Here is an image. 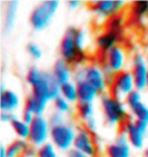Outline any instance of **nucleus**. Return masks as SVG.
Returning <instances> with one entry per match:
<instances>
[{"instance_id":"obj_1","label":"nucleus","mask_w":148,"mask_h":157,"mask_svg":"<svg viewBox=\"0 0 148 157\" xmlns=\"http://www.w3.org/2000/svg\"><path fill=\"white\" fill-rule=\"evenodd\" d=\"M26 81L31 87V94L44 105L60 95V84L51 71L33 65L27 71Z\"/></svg>"},{"instance_id":"obj_2","label":"nucleus","mask_w":148,"mask_h":157,"mask_svg":"<svg viewBox=\"0 0 148 157\" xmlns=\"http://www.w3.org/2000/svg\"><path fill=\"white\" fill-rule=\"evenodd\" d=\"M99 103L105 121L110 127L123 124L128 119L126 104L125 102H122L121 99L110 93H105L100 96Z\"/></svg>"},{"instance_id":"obj_3","label":"nucleus","mask_w":148,"mask_h":157,"mask_svg":"<svg viewBox=\"0 0 148 157\" xmlns=\"http://www.w3.org/2000/svg\"><path fill=\"white\" fill-rule=\"evenodd\" d=\"M75 29L76 27L70 26L65 30L64 35L59 44V54L60 58L77 67L83 65L87 56L85 51H81L76 45L74 40Z\"/></svg>"},{"instance_id":"obj_4","label":"nucleus","mask_w":148,"mask_h":157,"mask_svg":"<svg viewBox=\"0 0 148 157\" xmlns=\"http://www.w3.org/2000/svg\"><path fill=\"white\" fill-rule=\"evenodd\" d=\"M60 6L57 0H44L34 6L29 15V23L34 31H43L48 28Z\"/></svg>"},{"instance_id":"obj_5","label":"nucleus","mask_w":148,"mask_h":157,"mask_svg":"<svg viewBox=\"0 0 148 157\" xmlns=\"http://www.w3.org/2000/svg\"><path fill=\"white\" fill-rule=\"evenodd\" d=\"M72 80L74 82H78L81 80L86 81L87 83L96 88L99 91V94L106 93V90L109 88L106 77L102 65L96 63H88L83 64L81 67H75L73 71V78Z\"/></svg>"},{"instance_id":"obj_6","label":"nucleus","mask_w":148,"mask_h":157,"mask_svg":"<svg viewBox=\"0 0 148 157\" xmlns=\"http://www.w3.org/2000/svg\"><path fill=\"white\" fill-rule=\"evenodd\" d=\"M77 133V128L70 121H64L56 125H52L50 131V142L60 151H69L73 148V143Z\"/></svg>"},{"instance_id":"obj_7","label":"nucleus","mask_w":148,"mask_h":157,"mask_svg":"<svg viewBox=\"0 0 148 157\" xmlns=\"http://www.w3.org/2000/svg\"><path fill=\"white\" fill-rule=\"evenodd\" d=\"M126 62H127V53H126L124 47L120 44L109 50L105 54L102 67L106 77L109 87L112 83L115 74L125 70Z\"/></svg>"},{"instance_id":"obj_8","label":"nucleus","mask_w":148,"mask_h":157,"mask_svg":"<svg viewBox=\"0 0 148 157\" xmlns=\"http://www.w3.org/2000/svg\"><path fill=\"white\" fill-rule=\"evenodd\" d=\"M50 131L51 124L48 117L44 114L34 115L33 121L30 124V137L27 140L30 145L38 148L47 143L50 139Z\"/></svg>"},{"instance_id":"obj_9","label":"nucleus","mask_w":148,"mask_h":157,"mask_svg":"<svg viewBox=\"0 0 148 157\" xmlns=\"http://www.w3.org/2000/svg\"><path fill=\"white\" fill-rule=\"evenodd\" d=\"M110 94L119 99L125 98L131 91L135 89L134 78L130 70H123L115 74L111 85H110Z\"/></svg>"},{"instance_id":"obj_10","label":"nucleus","mask_w":148,"mask_h":157,"mask_svg":"<svg viewBox=\"0 0 148 157\" xmlns=\"http://www.w3.org/2000/svg\"><path fill=\"white\" fill-rule=\"evenodd\" d=\"M126 6L124 0H99L90 4V10L97 20H106L121 13Z\"/></svg>"},{"instance_id":"obj_11","label":"nucleus","mask_w":148,"mask_h":157,"mask_svg":"<svg viewBox=\"0 0 148 157\" xmlns=\"http://www.w3.org/2000/svg\"><path fill=\"white\" fill-rule=\"evenodd\" d=\"M130 71L134 78L135 89L139 91L145 89L148 76V63L146 57L141 52H135L132 55Z\"/></svg>"},{"instance_id":"obj_12","label":"nucleus","mask_w":148,"mask_h":157,"mask_svg":"<svg viewBox=\"0 0 148 157\" xmlns=\"http://www.w3.org/2000/svg\"><path fill=\"white\" fill-rule=\"evenodd\" d=\"M73 148L85 153L89 157H96L97 154L96 144L94 142L92 133L84 127H78L77 133L73 143Z\"/></svg>"},{"instance_id":"obj_13","label":"nucleus","mask_w":148,"mask_h":157,"mask_svg":"<svg viewBox=\"0 0 148 157\" xmlns=\"http://www.w3.org/2000/svg\"><path fill=\"white\" fill-rule=\"evenodd\" d=\"M105 151L106 157H131V145L124 132H119L115 140L106 146Z\"/></svg>"},{"instance_id":"obj_14","label":"nucleus","mask_w":148,"mask_h":157,"mask_svg":"<svg viewBox=\"0 0 148 157\" xmlns=\"http://www.w3.org/2000/svg\"><path fill=\"white\" fill-rule=\"evenodd\" d=\"M121 131L126 134L129 144L134 149H141L144 145V136L145 134L138 128L136 121L132 118H128L122 124Z\"/></svg>"},{"instance_id":"obj_15","label":"nucleus","mask_w":148,"mask_h":157,"mask_svg":"<svg viewBox=\"0 0 148 157\" xmlns=\"http://www.w3.org/2000/svg\"><path fill=\"white\" fill-rule=\"evenodd\" d=\"M20 95L12 89H5L4 86L1 85L0 91V106L1 111L13 112L20 107Z\"/></svg>"},{"instance_id":"obj_16","label":"nucleus","mask_w":148,"mask_h":157,"mask_svg":"<svg viewBox=\"0 0 148 157\" xmlns=\"http://www.w3.org/2000/svg\"><path fill=\"white\" fill-rule=\"evenodd\" d=\"M119 40L120 33L111 30H106L96 37V45L100 52H103L106 54L109 50L119 45Z\"/></svg>"},{"instance_id":"obj_17","label":"nucleus","mask_w":148,"mask_h":157,"mask_svg":"<svg viewBox=\"0 0 148 157\" xmlns=\"http://www.w3.org/2000/svg\"><path fill=\"white\" fill-rule=\"evenodd\" d=\"M51 73L54 78L60 85L72 81V78H73V71H72L71 64L63 60L62 58H58L54 62Z\"/></svg>"},{"instance_id":"obj_18","label":"nucleus","mask_w":148,"mask_h":157,"mask_svg":"<svg viewBox=\"0 0 148 157\" xmlns=\"http://www.w3.org/2000/svg\"><path fill=\"white\" fill-rule=\"evenodd\" d=\"M20 3L15 0L5 2L4 10H3V32L8 34L13 29L15 21L17 17V11Z\"/></svg>"},{"instance_id":"obj_19","label":"nucleus","mask_w":148,"mask_h":157,"mask_svg":"<svg viewBox=\"0 0 148 157\" xmlns=\"http://www.w3.org/2000/svg\"><path fill=\"white\" fill-rule=\"evenodd\" d=\"M77 86V98L78 102L81 103H93L96 97L99 95V91L92 85L87 83L86 81L81 80L76 82Z\"/></svg>"},{"instance_id":"obj_20","label":"nucleus","mask_w":148,"mask_h":157,"mask_svg":"<svg viewBox=\"0 0 148 157\" xmlns=\"http://www.w3.org/2000/svg\"><path fill=\"white\" fill-rule=\"evenodd\" d=\"M30 146L31 145L27 140H21V139L13 140L6 146V156L20 157Z\"/></svg>"},{"instance_id":"obj_21","label":"nucleus","mask_w":148,"mask_h":157,"mask_svg":"<svg viewBox=\"0 0 148 157\" xmlns=\"http://www.w3.org/2000/svg\"><path fill=\"white\" fill-rule=\"evenodd\" d=\"M60 95H61L63 98H65L67 101L70 102L71 104L72 103L78 102L76 82H74L72 80V81L67 82V83L60 85Z\"/></svg>"},{"instance_id":"obj_22","label":"nucleus","mask_w":148,"mask_h":157,"mask_svg":"<svg viewBox=\"0 0 148 157\" xmlns=\"http://www.w3.org/2000/svg\"><path fill=\"white\" fill-rule=\"evenodd\" d=\"M10 127L17 139L29 140L30 137V124L24 122L23 119L16 117L10 122Z\"/></svg>"},{"instance_id":"obj_23","label":"nucleus","mask_w":148,"mask_h":157,"mask_svg":"<svg viewBox=\"0 0 148 157\" xmlns=\"http://www.w3.org/2000/svg\"><path fill=\"white\" fill-rule=\"evenodd\" d=\"M47 105H44L43 103H41L39 100L36 99L34 97L30 94L24 100V110H27L34 113V115L38 114H44V112L46 110Z\"/></svg>"},{"instance_id":"obj_24","label":"nucleus","mask_w":148,"mask_h":157,"mask_svg":"<svg viewBox=\"0 0 148 157\" xmlns=\"http://www.w3.org/2000/svg\"><path fill=\"white\" fill-rule=\"evenodd\" d=\"M131 13L137 21H143L148 15V0L134 1L131 4Z\"/></svg>"},{"instance_id":"obj_25","label":"nucleus","mask_w":148,"mask_h":157,"mask_svg":"<svg viewBox=\"0 0 148 157\" xmlns=\"http://www.w3.org/2000/svg\"><path fill=\"white\" fill-rule=\"evenodd\" d=\"M76 114H77V117L83 122H85L88 121V119H90L91 117H93V114H94L93 103L77 102Z\"/></svg>"},{"instance_id":"obj_26","label":"nucleus","mask_w":148,"mask_h":157,"mask_svg":"<svg viewBox=\"0 0 148 157\" xmlns=\"http://www.w3.org/2000/svg\"><path fill=\"white\" fill-rule=\"evenodd\" d=\"M130 112L135 121L148 122V106L145 103L140 102L139 104L133 106L130 108Z\"/></svg>"},{"instance_id":"obj_27","label":"nucleus","mask_w":148,"mask_h":157,"mask_svg":"<svg viewBox=\"0 0 148 157\" xmlns=\"http://www.w3.org/2000/svg\"><path fill=\"white\" fill-rule=\"evenodd\" d=\"M52 102H53V107H54V111H57L59 113L65 115L70 113L72 110L71 103L67 101L65 98H63L61 95L56 97Z\"/></svg>"},{"instance_id":"obj_28","label":"nucleus","mask_w":148,"mask_h":157,"mask_svg":"<svg viewBox=\"0 0 148 157\" xmlns=\"http://www.w3.org/2000/svg\"><path fill=\"white\" fill-rule=\"evenodd\" d=\"M37 157H59L56 147L51 142H47L37 148Z\"/></svg>"},{"instance_id":"obj_29","label":"nucleus","mask_w":148,"mask_h":157,"mask_svg":"<svg viewBox=\"0 0 148 157\" xmlns=\"http://www.w3.org/2000/svg\"><path fill=\"white\" fill-rule=\"evenodd\" d=\"M123 25H124V17L121 15V13L110 17L106 23V30L115 31L118 33H121Z\"/></svg>"},{"instance_id":"obj_30","label":"nucleus","mask_w":148,"mask_h":157,"mask_svg":"<svg viewBox=\"0 0 148 157\" xmlns=\"http://www.w3.org/2000/svg\"><path fill=\"white\" fill-rule=\"evenodd\" d=\"M124 99H125L126 106H128L129 109H130L133 107V106L139 104L140 102H142V94H141V91L134 89L133 91H131Z\"/></svg>"},{"instance_id":"obj_31","label":"nucleus","mask_w":148,"mask_h":157,"mask_svg":"<svg viewBox=\"0 0 148 157\" xmlns=\"http://www.w3.org/2000/svg\"><path fill=\"white\" fill-rule=\"evenodd\" d=\"M26 50H27V54L30 55V57L31 59H34V60H39L43 55L42 48H41V47L34 42L27 43V45L26 47Z\"/></svg>"},{"instance_id":"obj_32","label":"nucleus","mask_w":148,"mask_h":157,"mask_svg":"<svg viewBox=\"0 0 148 157\" xmlns=\"http://www.w3.org/2000/svg\"><path fill=\"white\" fill-rule=\"evenodd\" d=\"M74 40L76 42L78 49L81 51H85V44H86V32L83 29L76 28L74 33Z\"/></svg>"},{"instance_id":"obj_33","label":"nucleus","mask_w":148,"mask_h":157,"mask_svg":"<svg viewBox=\"0 0 148 157\" xmlns=\"http://www.w3.org/2000/svg\"><path fill=\"white\" fill-rule=\"evenodd\" d=\"M48 119H49V122H50V124H51V127L52 125L59 124L64 121H66L65 115L62 114V113H59V112H57V111H53L52 113L49 115Z\"/></svg>"},{"instance_id":"obj_34","label":"nucleus","mask_w":148,"mask_h":157,"mask_svg":"<svg viewBox=\"0 0 148 157\" xmlns=\"http://www.w3.org/2000/svg\"><path fill=\"white\" fill-rule=\"evenodd\" d=\"M84 128H86L87 131H89L90 133H94L97 128V122H96V117H91L90 119H88L87 121L84 122Z\"/></svg>"},{"instance_id":"obj_35","label":"nucleus","mask_w":148,"mask_h":157,"mask_svg":"<svg viewBox=\"0 0 148 157\" xmlns=\"http://www.w3.org/2000/svg\"><path fill=\"white\" fill-rule=\"evenodd\" d=\"M17 117L15 115L13 112H6V111H1V115H0V118H1V121L3 122H10L15 119Z\"/></svg>"},{"instance_id":"obj_36","label":"nucleus","mask_w":148,"mask_h":157,"mask_svg":"<svg viewBox=\"0 0 148 157\" xmlns=\"http://www.w3.org/2000/svg\"><path fill=\"white\" fill-rule=\"evenodd\" d=\"M34 117V113H31V112L27 111V110H24V109H23V113H21V117H20V118L23 119L24 122H27V124H29L33 121Z\"/></svg>"},{"instance_id":"obj_37","label":"nucleus","mask_w":148,"mask_h":157,"mask_svg":"<svg viewBox=\"0 0 148 157\" xmlns=\"http://www.w3.org/2000/svg\"><path fill=\"white\" fill-rule=\"evenodd\" d=\"M67 157H89V156L86 155L85 153L79 151V150L72 148L67 152Z\"/></svg>"},{"instance_id":"obj_38","label":"nucleus","mask_w":148,"mask_h":157,"mask_svg":"<svg viewBox=\"0 0 148 157\" xmlns=\"http://www.w3.org/2000/svg\"><path fill=\"white\" fill-rule=\"evenodd\" d=\"M20 157H37V149L36 147L30 146L26 151L23 152V154Z\"/></svg>"},{"instance_id":"obj_39","label":"nucleus","mask_w":148,"mask_h":157,"mask_svg":"<svg viewBox=\"0 0 148 157\" xmlns=\"http://www.w3.org/2000/svg\"><path fill=\"white\" fill-rule=\"evenodd\" d=\"M80 4L81 2L79 0H69V1H67V6L70 9H76Z\"/></svg>"},{"instance_id":"obj_40","label":"nucleus","mask_w":148,"mask_h":157,"mask_svg":"<svg viewBox=\"0 0 148 157\" xmlns=\"http://www.w3.org/2000/svg\"><path fill=\"white\" fill-rule=\"evenodd\" d=\"M0 157H7L6 156V146L3 144L0 146Z\"/></svg>"},{"instance_id":"obj_41","label":"nucleus","mask_w":148,"mask_h":157,"mask_svg":"<svg viewBox=\"0 0 148 157\" xmlns=\"http://www.w3.org/2000/svg\"><path fill=\"white\" fill-rule=\"evenodd\" d=\"M143 157H148V147H146L144 149V152H143Z\"/></svg>"},{"instance_id":"obj_42","label":"nucleus","mask_w":148,"mask_h":157,"mask_svg":"<svg viewBox=\"0 0 148 157\" xmlns=\"http://www.w3.org/2000/svg\"><path fill=\"white\" fill-rule=\"evenodd\" d=\"M146 88L148 89V76H147V82H146Z\"/></svg>"},{"instance_id":"obj_43","label":"nucleus","mask_w":148,"mask_h":157,"mask_svg":"<svg viewBox=\"0 0 148 157\" xmlns=\"http://www.w3.org/2000/svg\"><path fill=\"white\" fill-rule=\"evenodd\" d=\"M146 61H147V63H148V52H147V54H146Z\"/></svg>"}]
</instances>
